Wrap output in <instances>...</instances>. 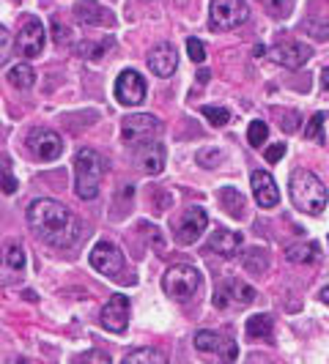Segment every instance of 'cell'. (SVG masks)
Wrapping results in <instances>:
<instances>
[{
  "mask_svg": "<svg viewBox=\"0 0 329 364\" xmlns=\"http://www.w3.org/2000/svg\"><path fill=\"white\" fill-rule=\"evenodd\" d=\"M0 192L3 195H14L17 192V178L11 173V159L6 154H0Z\"/></svg>",
  "mask_w": 329,
  "mask_h": 364,
  "instance_id": "d4e9b609",
  "label": "cell"
},
{
  "mask_svg": "<svg viewBox=\"0 0 329 364\" xmlns=\"http://www.w3.org/2000/svg\"><path fill=\"white\" fill-rule=\"evenodd\" d=\"M28 225L33 228L44 244L50 247H72L80 241V219L63 203H55L50 198L33 200L28 208Z\"/></svg>",
  "mask_w": 329,
  "mask_h": 364,
  "instance_id": "6da1fadb",
  "label": "cell"
},
{
  "mask_svg": "<svg viewBox=\"0 0 329 364\" xmlns=\"http://www.w3.org/2000/svg\"><path fill=\"white\" fill-rule=\"evenodd\" d=\"M201 112L209 118V124H212V127H225V124H231V109H225V107H201Z\"/></svg>",
  "mask_w": 329,
  "mask_h": 364,
  "instance_id": "f546056e",
  "label": "cell"
},
{
  "mask_svg": "<svg viewBox=\"0 0 329 364\" xmlns=\"http://www.w3.org/2000/svg\"><path fill=\"white\" fill-rule=\"evenodd\" d=\"M11 50H14V41H11V33L0 25V66H6L9 63V58H11Z\"/></svg>",
  "mask_w": 329,
  "mask_h": 364,
  "instance_id": "4dcf8cb0",
  "label": "cell"
},
{
  "mask_svg": "<svg viewBox=\"0 0 329 364\" xmlns=\"http://www.w3.org/2000/svg\"><path fill=\"white\" fill-rule=\"evenodd\" d=\"M179 66V53L170 47V44H157L151 53H148V69L157 74V77H170Z\"/></svg>",
  "mask_w": 329,
  "mask_h": 364,
  "instance_id": "ac0fdd59",
  "label": "cell"
},
{
  "mask_svg": "<svg viewBox=\"0 0 329 364\" xmlns=\"http://www.w3.org/2000/svg\"><path fill=\"white\" fill-rule=\"evenodd\" d=\"M91 266L99 274H105L113 282H124V285H135V274L129 269L124 252L110 244V241H99L91 250Z\"/></svg>",
  "mask_w": 329,
  "mask_h": 364,
  "instance_id": "277c9868",
  "label": "cell"
},
{
  "mask_svg": "<svg viewBox=\"0 0 329 364\" xmlns=\"http://www.w3.org/2000/svg\"><path fill=\"white\" fill-rule=\"evenodd\" d=\"M250 19L244 0H212L209 6V28L212 31H234Z\"/></svg>",
  "mask_w": 329,
  "mask_h": 364,
  "instance_id": "8992f818",
  "label": "cell"
},
{
  "mask_svg": "<svg viewBox=\"0 0 329 364\" xmlns=\"http://www.w3.org/2000/svg\"><path fill=\"white\" fill-rule=\"evenodd\" d=\"M266 9L272 17H288L291 14V0H266Z\"/></svg>",
  "mask_w": 329,
  "mask_h": 364,
  "instance_id": "d6a6232c",
  "label": "cell"
},
{
  "mask_svg": "<svg viewBox=\"0 0 329 364\" xmlns=\"http://www.w3.org/2000/svg\"><path fill=\"white\" fill-rule=\"evenodd\" d=\"M206 225H209V214L203 208H187L184 217L179 219V225H176V241L182 247L195 244L203 230H206Z\"/></svg>",
  "mask_w": 329,
  "mask_h": 364,
  "instance_id": "7c38bea8",
  "label": "cell"
},
{
  "mask_svg": "<svg viewBox=\"0 0 329 364\" xmlns=\"http://www.w3.org/2000/svg\"><path fill=\"white\" fill-rule=\"evenodd\" d=\"M124 362L127 364H164L167 359H164V353L154 350V348H137V350H129Z\"/></svg>",
  "mask_w": 329,
  "mask_h": 364,
  "instance_id": "cb8c5ba5",
  "label": "cell"
},
{
  "mask_svg": "<svg viewBox=\"0 0 329 364\" xmlns=\"http://www.w3.org/2000/svg\"><path fill=\"white\" fill-rule=\"evenodd\" d=\"M187 53H189V58H192L195 63H203V58H206V50H203L201 38H187Z\"/></svg>",
  "mask_w": 329,
  "mask_h": 364,
  "instance_id": "836d02e7",
  "label": "cell"
},
{
  "mask_svg": "<svg viewBox=\"0 0 329 364\" xmlns=\"http://www.w3.org/2000/svg\"><path fill=\"white\" fill-rule=\"evenodd\" d=\"M201 288V274L195 266H187V263H176L170 266L162 277V291L167 299L173 301H187L192 299Z\"/></svg>",
  "mask_w": 329,
  "mask_h": 364,
  "instance_id": "5b68a950",
  "label": "cell"
},
{
  "mask_svg": "<svg viewBox=\"0 0 329 364\" xmlns=\"http://www.w3.org/2000/svg\"><path fill=\"white\" fill-rule=\"evenodd\" d=\"M28 146H31L38 162H55L63 154V140H61V134H55L53 129H36L28 137Z\"/></svg>",
  "mask_w": 329,
  "mask_h": 364,
  "instance_id": "8fae6325",
  "label": "cell"
},
{
  "mask_svg": "<svg viewBox=\"0 0 329 364\" xmlns=\"http://www.w3.org/2000/svg\"><path fill=\"white\" fill-rule=\"evenodd\" d=\"M272 331H274V321L269 315H253L247 321V337H253V340H269Z\"/></svg>",
  "mask_w": 329,
  "mask_h": 364,
  "instance_id": "7402d4cb",
  "label": "cell"
},
{
  "mask_svg": "<svg viewBox=\"0 0 329 364\" xmlns=\"http://www.w3.org/2000/svg\"><path fill=\"white\" fill-rule=\"evenodd\" d=\"M137 167H140L146 176H160V173L164 170V146L162 143H154V140L143 143V148L137 151Z\"/></svg>",
  "mask_w": 329,
  "mask_h": 364,
  "instance_id": "d6986e66",
  "label": "cell"
},
{
  "mask_svg": "<svg viewBox=\"0 0 329 364\" xmlns=\"http://www.w3.org/2000/svg\"><path fill=\"white\" fill-rule=\"evenodd\" d=\"M105 173V159L93 148H80L74 156V192L83 200H93L99 195V181Z\"/></svg>",
  "mask_w": 329,
  "mask_h": 364,
  "instance_id": "3957f363",
  "label": "cell"
},
{
  "mask_svg": "<svg viewBox=\"0 0 329 364\" xmlns=\"http://www.w3.org/2000/svg\"><path fill=\"white\" fill-rule=\"evenodd\" d=\"M269 58H272L274 63L286 66V69H299V66H305L313 58V50L308 44H299V41H286V44L272 47Z\"/></svg>",
  "mask_w": 329,
  "mask_h": 364,
  "instance_id": "5bb4252c",
  "label": "cell"
},
{
  "mask_svg": "<svg viewBox=\"0 0 329 364\" xmlns=\"http://www.w3.org/2000/svg\"><path fill=\"white\" fill-rule=\"evenodd\" d=\"M228 296L236 299V304H250V301H256V288L241 282V279H225L217 288V293H214V304L219 310L228 307Z\"/></svg>",
  "mask_w": 329,
  "mask_h": 364,
  "instance_id": "9a60e30c",
  "label": "cell"
},
{
  "mask_svg": "<svg viewBox=\"0 0 329 364\" xmlns=\"http://www.w3.org/2000/svg\"><path fill=\"white\" fill-rule=\"evenodd\" d=\"M74 17L80 19L83 25H93V28H113L115 25V17H113V11L105 9V6H99V3H93V0H77V6H74Z\"/></svg>",
  "mask_w": 329,
  "mask_h": 364,
  "instance_id": "2e32d148",
  "label": "cell"
},
{
  "mask_svg": "<svg viewBox=\"0 0 329 364\" xmlns=\"http://www.w3.org/2000/svg\"><path fill=\"white\" fill-rule=\"evenodd\" d=\"M195 348L201 350V353H219L225 362H234L239 356V348L236 343L231 340V337H225V334H219V331H209V328H203L195 334Z\"/></svg>",
  "mask_w": 329,
  "mask_h": 364,
  "instance_id": "30bf717a",
  "label": "cell"
},
{
  "mask_svg": "<svg viewBox=\"0 0 329 364\" xmlns=\"http://www.w3.org/2000/svg\"><path fill=\"white\" fill-rule=\"evenodd\" d=\"M286 257H288V263H296V266H310V263H318L321 247H318L315 241H302V244L288 247Z\"/></svg>",
  "mask_w": 329,
  "mask_h": 364,
  "instance_id": "44dd1931",
  "label": "cell"
},
{
  "mask_svg": "<svg viewBox=\"0 0 329 364\" xmlns=\"http://www.w3.org/2000/svg\"><path fill=\"white\" fill-rule=\"evenodd\" d=\"M305 134H308V140H318L321 146L327 143V112H324V109L313 115L308 129H305Z\"/></svg>",
  "mask_w": 329,
  "mask_h": 364,
  "instance_id": "484cf974",
  "label": "cell"
},
{
  "mask_svg": "<svg viewBox=\"0 0 329 364\" xmlns=\"http://www.w3.org/2000/svg\"><path fill=\"white\" fill-rule=\"evenodd\" d=\"M241 247V236L236 230H225V228H217L212 236H209V250L219 257H234Z\"/></svg>",
  "mask_w": 329,
  "mask_h": 364,
  "instance_id": "ffe728a7",
  "label": "cell"
},
{
  "mask_svg": "<svg viewBox=\"0 0 329 364\" xmlns=\"http://www.w3.org/2000/svg\"><path fill=\"white\" fill-rule=\"evenodd\" d=\"M291 200L299 211L321 217L327 211V186L310 170H296L291 176Z\"/></svg>",
  "mask_w": 329,
  "mask_h": 364,
  "instance_id": "7a4b0ae2",
  "label": "cell"
},
{
  "mask_svg": "<svg viewBox=\"0 0 329 364\" xmlns=\"http://www.w3.org/2000/svg\"><path fill=\"white\" fill-rule=\"evenodd\" d=\"M157 132H160V121H157V115H148V112L127 115L121 121V140L127 146H143L157 137Z\"/></svg>",
  "mask_w": 329,
  "mask_h": 364,
  "instance_id": "52a82bcc",
  "label": "cell"
},
{
  "mask_svg": "<svg viewBox=\"0 0 329 364\" xmlns=\"http://www.w3.org/2000/svg\"><path fill=\"white\" fill-rule=\"evenodd\" d=\"M176 3H179V6H184V0H176Z\"/></svg>",
  "mask_w": 329,
  "mask_h": 364,
  "instance_id": "f35d334b",
  "label": "cell"
},
{
  "mask_svg": "<svg viewBox=\"0 0 329 364\" xmlns=\"http://www.w3.org/2000/svg\"><path fill=\"white\" fill-rule=\"evenodd\" d=\"M266 137H269V127H266L263 121H253L250 129H247V140H250V146L261 148L263 143H266Z\"/></svg>",
  "mask_w": 329,
  "mask_h": 364,
  "instance_id": "f1b7e54d",
  "label": "cell"
},
{
  "mask_svg": "<svg viewBox=\"0 0 329 364\" xmlns=\"http://www.w3.org/2000/svg\"><path fill=\"white\" fill-rule=\"evenodd\" d=\"M209 80H212V74L206 72V69H201V72H198V82H201V85H206Z\"/></svg>",
  "mask_w": 329,
  "mask_h": 364,
  "instance_id": "8d00e7d4",
  "label": "cell"
},
{
  "mask_svg": "<svg viewBox=\"0 0 329 364\" xmlns=\"http://www.w3.org/2000/svg\"><path fill=\"white\" fill-rule=\"evenodd\" d=\"M17 50L22 58H36L44 50V25L38 22L36 17H31L17 33Z\"/></svg>",
  "mask_w": 329,
  "mask_h": 364,
  "instance_id": "4fadbf2b",
  "label": "cell"
},
{
  "mask_svg": "<svg viewBox=\"0 0 329 364\" xmlns=\"http://www.w3.org/2000/svg\"><path fill=\"white\" fill-rule=\"evenodd\" d=\"M219 200H222V205L234 214V217H244V198L239 195L236 189H231V186H225L222 192H219Z\"/></svg>",
  "mask_w": 329,
  "mask_h": 364,
  "instance_id": "83f0119b",
  "label": "cell"
},
{
  "mask_svg": "<svg viewBox=\"0 0 329 364\" xmlns=\"http://www.w3.org/2000/svg\"><path fill=\"white\" fill-rule=\"evenodd\" d=\"M85 359H99V362H110V356H108V353H88Z\"/></svg>",
  "mask_w": 329,
  "mask_h": 364,
  "instance_id": "74e56055",
  "label": "cell"
},
{
  "mask_svg": "<svg viewBox=\"0 0 329 364\" xmlns=\"http://www.w3.org/2000/svg\"><path fill=\"white\" fill-rule=\"evenodd\" d=\"M6 263H9L14 272H22V269H25V252H22V247H19V244H11V247H9V252H6Z\"/></svg>",
  "mask_w": 329,
  "mask_h": 364,
  "instance_id": "1f68e13d",
  "label": "cell"
},
{
  "mask_svg": "<svg viewBox=\"0 0 329 364\" xmlns=\"http://www.w3.org/2000/svg\"><path fill=\"white\" fill-rule=\"evenodd\" d=\"M263 156H266V162H269V164L280 162V159H283V156H286V146H283V143H274V146L269 148V151H266V154H263Z\"/></svg>",
  "mask_w": 329,
  "mask_h": 364,
  "instance_id": "d590c367",
  "label": "cell"
},
{
  "mask_svg": "<svg viewBox=\"0 0 329 364\" xmlns=\"http://www.w3.org/2000/svg\"><path fill=\"white\" fill-rule=\"evenodd\" d=\"M250 181H253V195H256V203L261 208H274L280 203V189L266 170H256Z\"/></svg>",
  "mask_w": 329,
  "mask_h": 364,
  "instance_id": "e0dca14e",
  "label": "cell"
},
{
  "mask_svg": "<svg viewBox=\"0 0 329 364\" xmlns=\"http://www.w3.org/2000/svg\"><path fill=\"white\" fill-rule=\"evenodd\" d=\"M14 88H19V91H28V88H33V82H36V72L28 66V63H19V66H14L11 72H9V77H6Z\"/></svg>",
  "mask_w": 329,
  "mask_h": 364,
  "instance_id": "603a6c76",
  "label": "cell"
},
{
  "mask_svg": "<svg viewBox=\"0 0 329 364\" xmlns=\"http://www.w3.org/2000/svg\"><path fill=\"white\" fill-rule=\"evenodd\" d=\"M244 269H247V272H253V274H263L266 269H269V252H266V250H261V247L250 250L247 257H244Z\"/></svg>",
  "mask_w": 329,
  "mask_h": 364,
  "instance_id": "4316f807",
  "label": "cell"
},
{
  "mask_svg": "<svg viewBox=\"0 0 329 364\" xmlns=\"http://www.w3.org/2000/svg\"><path fill=\"white\" fill-rule=\"evenodd\" d=\"M146 80H143V74L135 72V69H124V72L118 74V80H115V99H118V105H124V107H135V105H143L146 102Z\"/></svg>",
  "mask_w": 329,
  "mask_h": 364,
  "instance_id": "ba28073f",
  "label": "cell"
},
{
  "mask_svg": "<svg viewBox=\"0 0 329 364\" xmlns=\"http://www.w3.org/2000/svg\"><path fill=\"white\" fill-rule=\"evenodd\" d=\"M129 312H132L129 299L124 293H115V296H110V301L102 307L99 323H102V328H108L110 334H124L129 326Z\"/></svg>",
  "mask_w": 329,
  "mask_h": 364,
  "instance_id": "9c48e42d",
  "label": "cell"
},
{
  "mask_svg": "<svg viewBox=\"0 0 329 364\" xmlns=\"http://www.w3.org/2000/svg\"><path fill=\"white\" fill-rule=\"evenodd\" d=\"M198 162L209 164V167H212V164H219L222 162V151H201V154H198Z\"/></svg>",
  "mask_w": 329,
  "mask_h": 364,
  "instance_id": "e575fe53",
  "label": "cell"
}]
</instances>
